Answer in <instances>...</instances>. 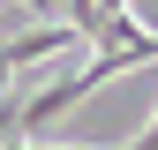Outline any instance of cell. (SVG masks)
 Here are the masks:
<instances>
[{
	"mask_svg": "<svg viewBox=\"0 0 158 150\" xmlns=\"http://www.w3.org/2000/svg\"><path fill=\"white\" fill-rule=\"evenodd\" d=\"M23 105H30V98L0 90V143H15V135H23Z\"/></svg>",
	"mask_w": 158,
	"mask_h": 150,
	"instance_id": "cell-1",
	"label": "cell"
},
{
	"mask_svg": "<svg viewBox=\"0 0 158 150\" xmlns=\"http://www.w3.org/2000/svg\"><path fill=\"white\" fill-rule=\"evenodd\" d=\"M90 8H98V15H121V8H128V0H90Z\"/></svg>",
	"mask_w": 158,
	"mask_h": 150,
	"instance_id": "cell-2",
	"label": "cell"
}]
</instances>
